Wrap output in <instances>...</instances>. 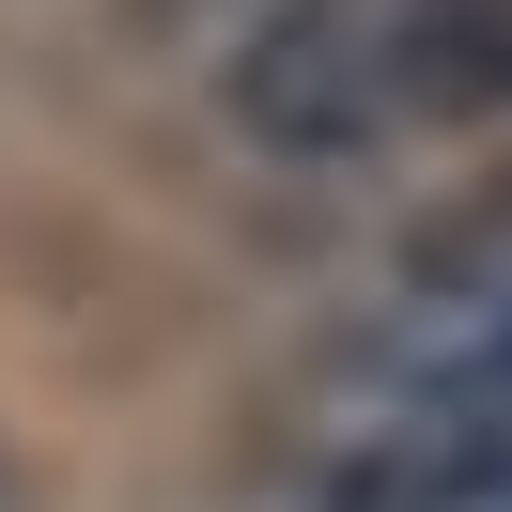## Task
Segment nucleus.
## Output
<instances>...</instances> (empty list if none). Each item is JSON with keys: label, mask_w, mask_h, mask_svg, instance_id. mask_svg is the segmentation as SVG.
<instances>
[{"label": "nucleus", "mask_w": 512, "mask_h": 512, "mask_svg": "<svg viewBox=\"0 0 512 512\" xmlns=\"http://www.w3.org/2000/svg\"><path fill=\"white\" fill-rule=\"evenodd\" d=\"M218 94L264 156H388L419 125V0H280Z\"/></svg>", "instance_id": "1"}, {"label": "nucleus", "mask_w": 512, "mask_h": 512, "mask_svg": "<svg viewBox=\"0 0 512 512\" xmlns=\"http://www.w3.org/2000/svg\"><path fill=\"white\" fill-rule=\"evenodd\" d=\"M419 125H512V0H419Z\"/></svg>", "instance_id": "2"}]
</instances>
